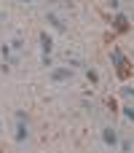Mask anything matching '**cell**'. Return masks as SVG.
Listing matches in <instances>:
<instances>
[{
  "label": "cell",
  "mask_w": 134,
  "mask_h": 153,
  "mask_svg": "<svg viewBox=\"0 0 134 153\" xmlns=\"http://www.w3.org/2000/svg\"><path fill=\"white\" fill-rule=\"evenodd\" d=\"M16 121H19V126H16V143H24L27 140V124H24V113H16Z\"/></svg>",
  "instance_id": "6da1fadb"
},
{
  "label": "cell",
  "mask_w": 134,
  "mask_h": 153,
  "mask_svg": "<svg viewBox=\"0 0 134 153\" xmlns=\"http://www.w3.org/2000/svg\"><path fill=\"white\" fill-rule=\"evenodd\" d=\"M51 78H54V81H70V78H73V70L56 67V70H51Z\"/></svg>",
  "instance_id": "7a4b0ae2"
},
{
  "label": "cell",
  "mask_w": 134,
  "mask_h": 153,
  "mask_svg": "<svg viewBox=\"0 0 134 153\" xmlns=\"http://www.w3.org/2000/svg\"><path fill=\"white\" fill-rule=\"evenodd\" d=\"M102 143L110 145V148H115V145H118V134H115V129H105V132H102Z\"/></svg>",
  "instance_id": "3957f363"
},
{
  "label": "cell",
  "mask_w": 134,
  "mask_h": 153,
  "mask_svg": "<svg viewBox=\"0 0 134 153\" xmlns=\"http://www.w3.org/2000/svg\"><path fill=\"white\" fill-rule=\"evenodd\" d=\"M40 48H43V56H48L51 54V48H54V43H51V35H40Z\"/></svg>",
  "instance_id": "277c9868"
},
{
  "label": "cell",
  "mask_w": 134,
  "mask_h": 153,
  "mask_svg": "<svg viewBox=\"0 0 134 153\" xmlns=\"http://www.w3.org/2000/svg\"><path fill=\"white\" fill-rule=\"evenodd\" d=\"M48 22H51V24H54L56 30H64V22H62V19H59L56 13H48Z\"/></svg>",
  "instance_id": "5b68a950"
},
{
  "label": "cell",
  "mask_w": 134,
  "mask_h": 153,
  "mask_svg": "<svg viewBox=\"0 0 134 153\" xmlns=\"http://www.w3.org/2000/svg\"><path fill=\"white\" fill-rule=\"evenodd\" d=\"M126 27H129V24H126V16H115V30H118V32H124Z\"/></svg>",
  "instance_id": "8992f818"
},
{
  "label": "cell",
  "mask_w": 134,
  "mask_h": 153,
  "mask_svg": "<svg viewBox=\"0 0 134 153\" xmlns=\"http://www.w3.org/2000/svg\"><path fill=\"white\" fill-rule=\"evenodd\" d=\"M126 59H124V54L121 51H113V65H124Z\"/></svg>",
  "instance_id": "52a82bcc"
},
{
  "label": "cell",
  "mask_w": 134,
  "mask_h": 153,
  "mask_svg": "<svg viewBox=\"0 0 134 153\" xmlns=\"http://www.w3.org/2000/svg\"><path fill=\"white\" fill-rule=\"evenodd\" d=\"M124 113H126V118H132V121H134V108H124Z\"/></svg>",
  "instance_id": "ba28073f"
},
{
  "label": "cell",
  "mask_w": 134,
  "mask_h": 153,
  "mask_svg": "<svg viewBox=\"0 0 134 153\" xmlns=\"http://www.w3.org/2000/svg\"><path fill=\"white\" fill-rule=\"evenodd\" d=\"M124 97H132L134 100V89H124Z\"/></svg>",
  "instance_id": "9c48e42d"
},
{
  "label": "cell",
  "mask_w": 134,
  "mask_h": 153,
  "mask_svg": "<svg viewBox=\"0 0 134 153\" xmlns=\"http://www.w3.org/2000/svg\"><path fill=\"white\" fill-rule=\"evenodd\" d=\"M24 3H32V0H24Z\"/></svg>",
  "instance_id": "30bf717a"
}]
</instances>
